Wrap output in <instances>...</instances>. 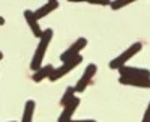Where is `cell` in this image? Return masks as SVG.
Here are the masks:
<instances>
[{
    "mask_svg": "<svg viewBox=\"0 0 150 122\" xmlns=\"http://www.w3.org/2000/svg\"><path fill=\"white\" fill-rule=\"evenodd\" d=\"M141 48H143V44L141 42L132 44L128 50H125L122 54H119L117 57H114V59L111 60V62H110V68L111 69H120L122 66H125V63H126L129 59H132L137 53H140Z\"/></svg>",
    "mask_w": 150,
    "mask_h": 122,
    "instance_id": "7a4b0ae2",
    "label": "cell"
},
{
    "mask_svg": "<svg viewBox=\"0 0 150 122\" xmlns=\"http://www.w3.org/2000/svg\"><path fill=\"white\" fill-rule=\"evenodd\" d=\"M86 45H87V39H86V38H78V39H75V42L68 48V50L60 54V60H62V62H68L69 59H72V57H75V56H78L83 48H86Z\"/></svg>",
    "mask_w": 150,
    "mask_h": 122,
    "instance_id": "5b68a950",
    "label": "cell"
},
{
    "mask_svg": "<svg viewBox=\"0 0 150 122\" xmlns=\"http://www.w3.org/2000/svg\"><path fill=\"white\" fill-rule=\"evenodd\" d=\"M87 3H92V5H102V6H110L111 2L108 0H87Z\"/></svg>",
    "mask_w": 150,
    "mask_h": 122,
    "instance_id": "9a60e30c",
    "label": "cell"
},
{
    "mask_svg": "<svg viewBox=\"0 0 150 122\" xmlns=\"http://www.w3.org/2000/svg\"><path fill=\"white\" fill-rule=\"evenodd\" d=\"M59 8V2L57 0H50V2H47L44 6H41L39 9H36L35 12H33V15H35V18L39 21L41 18H44L45 15H48L50 12H53V11H56Z\"/></svg>",
    "mask_w": 150,
    "mask_h": 122,
    "instance_id": "30bf717a",
    "label": "cell"
},
{
    "mask_svg": "<svg viewBox=\"0 0 150 122\" xmlns=\"http://www.w3.org/2000/svg\"><path fill=\"white\" fill-rule=\"evenodd\" d=\"M119 83L126 84L132 88H143V89H150V78H141V77H119Z\"/></svg>",
    "mask_w": 150,
    "mask_h": 122,
    "instance_id": "52a82bcc",
    "label": "cell"
},
{
    "mask_svg": "<svg viewBox=\"0 0 150 122\" xmlns=\"http://www.w3.org/2000/svg\"><path fill=\"white\" fill-rule=\"evenodd\" d=\"M81 62H83V56H81V54L75 56V57L69 59L68 62H63V63H62L59 68H54V71L51 72V76H50L48 78L51 80V81H57L59 78H62L63 76L69 74V72H71L74 68H77Z\"/></svg>",
    "mask_w": 150,
    "mask_h": 122,
    "instance_id": "3957f363",
    "label": "cell"
},
{
    "mask_svg": "<svg viewBox=\"0 0 150 122\" xmlns=\"http://www.w3.org/2000/svg\"><path fill=\"white\" fill-rule=\"evenodd\" d=\"M78 106H80V98H75L68 104V106H65L63 107V112H62V115L59 116V121L57 122H71L72 121V115H74V112L78 108Z\"/></svg>",
    "mask_w": 150,
    "mask_h": 122,
    "instance_id": "ba28073f",
    "label": "cell"
},
{
    "mask_svg": "<svg viewBox=\"0 0 150 122\" xmlns=\"http://www.w3.org/2000/svg\"><path fill=\"white\" fill-rule=\"evenodd\" d=\"M54 71V66L53 65H47V66H41L38 71H35V74L32 76L33 81L35 83H39L42 81L44 78H48L50 76H51V72Z\"/></svg>",
    "mask_w": 150,
    "mask_h": 122,
    "instance_id": "8fae6325",
    "label": "cell"
},
{
    "mask_svg": "<svg viewBox=\"0 0 150 122\" xmlns=\"http://www.w3.org/2000/svg\"><path fill=\"white\" fill-rule=\"evenodd\" d=\"M75 98V91H74V88L72 86H69L66 91H65V93H63V96H62V100H60V104L62 106H68L72 100Z\"/></svg>",
    "mask_w": 150,
    "mask_h": 122,
    "instance_id": "4fadbf2b",
    "label": "cell"
},
{
    "mask_svg": "<svg viewBox=\"0 0 150 122\" xmlns=\"http://www.w3.org/2000/svg\"><path fill=\"white\" fill-rule=\"evenodd\" d=\"M141 122H150V103H149V106H147V108H146V113H144Z\"/></svg>",
    "mask_w": 150,
    "mask_h": 122,
    "instance_id": "2e32d148",
    "label": "cell"
},
{
    "mask_svg": "<svg viewBox=\"0 0 150 122\" xmlns=\"http://www.w3.org/2000/svg\"><path fill=\"white\" fill-rule=\"evenodd\" d=\"M122 77H141L150 78V69L147 68H134V66H122L119 69Z\"/></svg>",
    "mask_w": 150,
    "mask_h": 122,
    "instance_id": "8992f818",
    "label": "cell"
},
{
    "mask_svg": "<svg viewBox=\"0 0 150 122\" xmlns=\"http://www.w3.org/2000/svg\"><path fill=\"white\" fill-rule=\"evenodd\" d=\"M2 59H3V53H2V51H0V60H2Z\"/></svg>",
    "mask_w": 150,
    "mask_h": 122,
    "instance_id": "d6986e66",
    "label": "cell"
},
{
    "mask_svg": "<svg viewBox=\"0 0 150 122\" xmlns=\"http://www.w3.org/2000/svg\"><path fill=\"white\" fill-rule=\"evenodd\" d=\"M53 39V30L51 29H47L42 32V36L39 38V44L36 47V51L33 54V59H32V63H30V68L33 71H38L42 65V60H44V56H45V51Z\"/></svg>",
    "mask_w": 150,
    "mask_h": 122,
    "instance_id": "6da1fadb",
    "label": "cell"
},
{
    "mask_svg": "<svg viewBox=\"0 0 150 122\" xmlns=\"http://www.w3.org/2000/svg\"><path fill=\"white\" fill-rule=\"evenodd\" d=\"M71 122H96L95 119H78V121H71Z\"/></svg>",
    "mask_w": 150,
    "mask_h": 122,
    "instance_id": "e0dca14e",
    "label": "cell"
},
{
    "mask_svg": "<svg viewBox=\"0 0 150 122\" xmlns=\"http://www.w3.org/2000/svg\"><path fill=\"white\" fill-rule=\"evenodd\" d=\"M129 3H134V0H116V2H111L110 6H111V9L117 11V9H120L123 6H128Z\"/></svg>",
    "mask_w": 150,
    "mask_h": 122,
    "instance_id": "5bb4252c",
    "label": "cell"
},
{
    "mask_svg": "<svg viewBox=\"0 0 150 122\" xmlns=\"http://www.w3.org/2000/svg\"><path fill=\"white\" fill-rule=\"evenodd\" d=\"M24 18H26V21H27V24H29V27L32 29V33L35 35V38H41L44 30H41L39 21H38V20L35 18L33 11H29V9L24 11Z\"/></svg>",
    "mask_w": 150,
    "mask_h": 122,
    "instance_id": "9c48e42d",
    "label": "cell"
},
{
    "mask_svg": "<svg viewBox=\"0 0 150 122\" xmlns=\"http://www.w3.org/2000/svg\"><path fill=\"white\" fill-rule=\"evenodd\" d=\"M96 72H98V66H96L95 63H89V65H87V68L84 69V72H83V77H81V78L78 80V83L74 86V91H75V92H84L86 88L90 84L92 78L96 76Z\"/></svg>",
    "mask_w": 150,
    "mask_h": 122,
    "instance_id": "277c9868",
    "label": "cell"
},
{
    "mask_svg": "<svg viewBox=\"0 0 150 122\" xmlns=\"http://www.w3.org/2000/svg\"><path fill=\"white\" fill-rule=\"evenodd\" d=\"M35 107H36V104H35L33 100H29V101L26 103V106H24V112H23V119H21V122H32L33 113H35Z\"/></svg>",
    "mask_w": 150,
    "mask_h": 122,
    "instance_id": "7c38bea8",
    "label": "cell"
},
{
    "mask_svg": "<svg viewBox=\"0 0 150 122\" xmlns=\"http://www.w3.org/2000/svg\"><path fill=\"white\" fill-rule=\"evenodd\" d=\"M3 24H5V18L0 17V26H3Z\"/></svg>",
    "mask_w": 150,
    "mask_h": 122,
    "instance_id": "ac0fdd59",
    "label": "cell"
}]
</instances>
